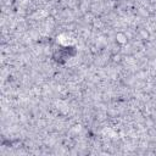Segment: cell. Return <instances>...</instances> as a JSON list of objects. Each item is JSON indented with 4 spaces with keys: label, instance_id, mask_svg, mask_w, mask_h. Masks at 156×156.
Masks as SVG:
<instances>
[{
    "label": "cell",
    "instance_id": "obj_3",
    "mask_svg": "<svg viewBox=\"0 0 156 156\" xmlns=\"http://www.w3.org/2000/svg\"><path fill=\"white\" fill-rule=\"evenodd\" d=\"M139 12H140V13H143L144 16H147V15H149V12H147V11H145V9H139Z\"/></svg>",
    "mask_w": 156,
    "mask_h": 156
},
{
    "label": "cell",
    "instance_id": "obj_1",
    "mask_svg": "<svg viewBox=\"0 0 156 156\" xmlns=\"http://www.w3.org/2000/svg\"><path fill=\"white\" fill-rule=\"evenodd\" d=\"M115 39H116V43L118 45H126L128 43V37L124 32H117Z\"/></svg>",
    "mask_w": 156,
    "mask_h": 156
},
{
    "label": "cell",
    "instance_id": "obj_2",
    "mask_svg": "<svg viewBox=\"0 0 156 156\" xmlns=\"http://www.w3.org/2000/svg\"><path fill=\"white\" fill-rule=\"evenodd\" d=\"M138 35L143 39V40H149L150 39V32L143 27H139L138 28Z\"/></svg>",
    "mask_w": 156,
    "mask_h": 156
}]
</instances>
